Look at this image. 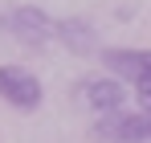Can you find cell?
I'll use <instances>...</instances> for the list:
<instances>
[{"label":"cell","instance_id":"obj_3","mask_svg":"<svg viewBox=\"0 0 151 143\" xmlns=\"http://www.w3.org/2000/svg\"><path fill=\"white\" fill-rule=\"evenodd\" d=\"M4 29L17 33L21 41H45L49 33H57V25H53L41 8H33V4H21L17 12H8V17H4Z\"/></svg>","mask_w":151,"mask_h":143},{"label":"cell","instance_id":"obj_2","mask_svg":"<svg viewBox=\"0 0 151 143\" xmlns=\"http://www.w3.org/2000/svg\"><path fill=\"white\" fill-rule=\"evenodd\" d=\"M0 98L12 102L17 110H37L41 106V82L21 66H0Z\"/></svg>","mask_w":151,"mask_h":143},{"label":"cell","instance_id":"obj_6","mask_svg":"<svg viewBox=\"0 0 151 143\" xmlns=\"http://www.w3.org/2000/svg\"><path fill=\"white\" fill-rule=\"evenodd\" d=\"M57 41L70 49V53H90L94 41H98V33L86 21H57Z\"/></svg>","mask_w":151,"mask_h":143},{"label":"cell","instance_id":"obj_4","mask_svg":"<svg viewBox=\"0 0 151 143\" xmlns=\"http://www.w3.org/2000/svg\"><path fill=\"white\" fill-rule=\"evenodd\" d=\"M102 66L119 78H131L135 86L151 78V49H106L102 53Z\"/></svg>","mask_w":151,"mask_h":143},{"label":"cell","instance_id":"obj_1","mask_svg":"<svg viewBox=\"0 0 151 143\" xmlns=\"http://www.w3.org/2000/svg\"><path fill=\"white\" fill-rule=\"evenodd\" d=\"M94 135L106 143H151V115H131V110H119V115H102L94 123Z\"/></svg>","mask_w":151,"mask_h":143},{"label":"cell","instance_id":"obj_7","mask_svg":"<svg viewBox=\"0 0 151 143\" xmlns=\"http://www.w3.org/2000/svg\"><path fill=\"white\" fill-rule=\"evenodd\" d=\"M135 90H139V102L147 106V115H151V78H143V82H139Z\"/></svg>","mask_w":151,"mask_h":143},{"label":"cell","instance_id":"obj_5","mask_svg":"<svg viewBox=\"0 0 151 143\" xmlns=\"http://www.w3.org/2000/svg\"><path fill=\"white\" fill-rule=\"evenodd\" d=\"M86 102L98 115H119L127 102V90L119 78H94V82H86Z\"/></svg>","mask_w":151,"mask_h":143}]
</instances>
